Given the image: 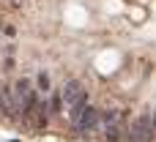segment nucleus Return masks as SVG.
I'll return each instance as SVG.
<instances>
[{
  "instance_id": "nucleus-1",
  "label": "nucleus",
  "mask_w": 156,
  "mask_h": 142,
  "mask_svg": "<svg viewBox=\"0 0 156 142\" xmlns=\"http://www.w3.org/2000/svg\"><path fill=\"white\" fill-rule=\"evenodd\" d=\"M60 99H63V104L71 109V107L88 104V90H85V85H82L80 79H69V82L63 85V90H60Z\"/></svg>"
},
{
  "instance_id": "nucleus-4",
  "label": "nucleus",
  "mask_w": 156,
  "mask_h": 142,
  "mask_svg": "<svg viewBox=\"0 0 156 142\" xmlns=\"http://www.w3.org/2000/svg\"><path fill=\"white\" fill-rule=\"evenodd\" d=\"M74 126H77V131H88V129H93L96 123H99V109H93V107H85L74 120H71Z\"/></svg>"
},
{
  "instance_id": "nucleus-6",
  "label": "nucleus",
  "mask_w": 156,
  "mask_h": 142,
  "mask_svg": "<svg viewBox=\"0 0 156 142\" xmlns=\"http://www.w3.org/2000/svg\"><path fill=\"white\" fill-rule=\"evenodd\" d=\"M49 107H52V112H63V99H60V93H52Z\"/></svg>"
},
{
  "instance_id": "nucleus-7",
  "label": "nucleus",
  "mask_w": 156,
  "mask_h": 142,
  "mask_svg": "<svg viewBox=\"0 0 156 142\" xmlns=\"http://www.w3.org/2000/svg\"><path fill=\"white\" fill-rule=\"evenodd\" d=\"M118 134H121V129L112 123V126H107V142H118Z\"/></svg>"
},
{
  "instance_id": "nucleus-3",
  "label": "nucleus",
  "mask_w": 156,
  "mask_h": 142,
  "mask_svg": "<svg viewBox=\"0 0 156 142\" xmlns=\"http://www.w3.org/2000/svg\"><path fill=\"white\" fill-rule=\"evenodd\" d=\"M129 142H151V115H140L132 129H129Z\"/></svg>"
},
{
  "instance_id": "nucleus-8",
  "label": "nucleus",
  "mask_w": 156,
  "mask_h": 142,
  "mask_svg": "<svg viewBox=\"0 0 156 142\" xmlns=\"http://www.w3.org/2000/svg\"><path fill=\"white\" fill-rule=\"evenodd\" d=\"M151 142H156V112H151Z\"/></svg>"
},
{
  "instance_id": "nucleus-2",
  "label": "nucleus",
  "mask_w": 156,
  "mask_h": 142,
  "mask_svg": "<svg viewBox=\"0 0 156 142\" xmlns=\"http://www.w3.org/2000/svg\"><path fill=\"white\" fill-rule=\"evenodd\" d=\"M36 104V96H33V88H30V79H19L16 85H14V107H16V112H22V115H27V109Z\"/></svg>"
},
{
  "instance_id": "nucleus-5",
  "label": "nucleus",
  "mask_w": 156,
  "mask_h": 142,
  "mask_svg": "<svg viewBox=\"0 0 156 142\" xmlns=\"http://www.w3.org/2000/svg\"><path fill=\"white\" fill-rule=\"evenodd\" d=\"M36 82H38V90H44V93L49 90V74H47V71H41V74L36 77Z\"/></svg>"
}]
</instances>
